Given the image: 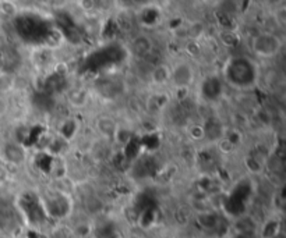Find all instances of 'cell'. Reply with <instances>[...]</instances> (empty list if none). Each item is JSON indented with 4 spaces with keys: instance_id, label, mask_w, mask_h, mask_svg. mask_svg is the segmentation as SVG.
<instances>
[{
    "instance_id": "obj_1",
    "label": "cell",
    "mask_w": 286,
    "mask_h": 238,
    "mask_svg": "<svg viewBox=\"0 0 286 238\" xmlns=\"http://www.w3.org/2000/svg\"><path fill=\"white\" fill-rule=\"evenodd\" d=\"M223 80L233 89L247 91L257 85L260 78L259 67L253 60L244 56L229 57L223 65Z\"/></svg>"
},
{
    "instance_id": "obj_2",
    "label": "cell",
    "mask_w": 286,
    "mask_h": 238,
    "mask_svg": "<svg viewBox=\"0 0 286 238\" xmlns=\"http://www.w3.org/2000/svg\"><path fill=\"white\" fill-rule=\"evenodd\" d=\"M283 42L274 32H260L251 38L250 49L260 59H274L281 53Z\"/></svg>"
},
{
    "instance_id": "obj_3",
    "label": "cell",
    "mask_w": 286,
    "mask_h": 238,
    "mask_svg": "<svg viewBox=\"0 0 286 238\" xmlns=\"http://www.w3.org/2000/svg\"><path fill=\"white\" fill-rule=\"evenodd\" d=\"M195 70L187 60H179L170 67L169 85L176 91H184L194 84Z\"/></svg>"
},
{
    "instance_id": "obj_4",
    "label": "cell",
    "mask_w": 286,
    "mask_h": 238,
    "mask_svg": "<svg viewBox=\"0 0 286 238\" xmlns=\"http://www.w3.org/2000/svg\"><path fill=\"white\" fill-rule=\"evenodd\" d=\"M0 153L5 159L6 162L18 166L25 160V151L18 142H7L5 145L2 146Z\"/></svg>"
},
{
    "instance_id": "obj_5",
    "label": "cell",
    "mask_w": 286,
    "mask_h": 238,
    "mask_svg": "<svg viewBox=\"0 0 286 238\" xmlns=\"http://www.w3.org/2000/svg\"><path fill=\"white\" fill-rule=\"evenodd\" d=\"M130 49H131V52H133L134 56L140 57V59H146L154 50V42L147 35H137L135 38L131 39Z\"/></svg>"
},
{
    "instance_id": "obj_6",
    "label": "cell",
    "mask_w": 286,
    "mask_h": 238,
    "mask_svg": "<svg viewBox=\"0 0 286 238\" xmlns=\"http://www.w3.org/2000/svg\"><path fill=\"white\" fill-rule=\"evenodd\" d=\"M169 78H170V67L166 63H158L154 65L150 74L151 84H154L155 87H162L169 84Z\"/></svg>"
},
{
    "instance_id": "obj_7",
    "label": "cell",
    "mask_w": 286,
    "mask_h": 238,
    "mask_svg": "<svg viewBox=\"0 0 286 238\" xmlns=\"http://www.w3.org/2000/svg\"><path fill=\"white\" fill-rule=\"evenodd\" d=\"M95 127H97L98 132L102 137H105V138H113L115 131L119 127V124H118L112 117L103 116V117H99V119L97 120Z\"/></svg>"
},
{
    "instance_id": "obj_8",
    "label": "cell",
    "mask_w": 286,
    "mask_h": 238,
    "mask_svg": "<svg viewBox=\"0 0 286 238\" xmlns=\"http://www.w3.org/2000/svg\"><path fill=\"white\" fill-rule=\"evenodd\" d=\"M67 100L73 108L82 109L84 106H87V103L90 100V95L82 88H74L67 95Z\"/></svg>"
},
{
    "instance_id": "obj_9",
    "label": "cell",
    "mask_w": 286,
    "mask_h": 238,
    "mask_svg": "<svg viewBox=\"0 0 286 238\" xmlns=\"http://www.w3.org/2000/svg\"><path fill=\"white\" fill-rule=\"evenodd\" d=\"M78 128V125L74 121V119H67L66 121H63V125L60 128V135H62V140L66 142H69L76 135V131Z\"/></svg>"
},
{
    "instance_id": "obj_10",
    "label": "cell",
    "mask_w": 286,
    "mask_h": 238,
    "mask_svg": "<svg viewBox=\"0 0 286 238\" xmlns=\"http://www.w3.org/2000/svg\"><path fill=\"white\" fill-rule=\"evenodd\" d=\"M275 21L279 27H285V9L283 6H279L275 9Z\"/></svg>"
},
{
    "instance_id": "obj_11",
    "label": "cell",
    "mask_w": 286,
    "mask_h": 238,
    "mask_svg": "<svg viewBox=\"0 0 286 238\" xmlns=\"http://www.w3.org/2000/svg\"><path fill=\"white\" fill-rule=\"evenodd\" d=\"M78 6L84 11H92L97 7V2L95 0H78Z\"/></svg>"
},
{
    "instance_id": "obj_12",
    "label": "cell",
    "mask_w": 286,
    "mask_h": 238,
    "mask_svg": "<svg viewBox=\"0 0 286 238\" xmlns=\"http://www.w3.org/2000/svg\"><path fill=\"white\" fill-rule=\"evenodd\" d=\"M7 109H9V105H7V102H6V99L0 97V117L5 114L6 112H7Z\"/></svg>"
},
{
    "instance_id": "obj_13",
    "label": "cell",
    "mask_w": 286,
    "mask_h": 238,
    "mask_svg": "<svg viewBox=\"0 0 286 238\" xmlns=\"http://www.w3.org/2000/svg\"><path fill=\"white\" fill-rule=\"evenodd\" d=\"M267 5L271 6H279L281 5V0H264Z\"/></svg>"
}]
</instances>
